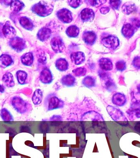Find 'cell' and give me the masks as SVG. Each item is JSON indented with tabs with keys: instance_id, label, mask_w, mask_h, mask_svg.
<instances>
[{
	"instance_id": "1",
	"label": "cell",
	"mask_w": 140,
	"mask_h": 158,
	"mask_svg": "<svg viewBox=\"0 0 140 158\" xmlns=\"http://www.w3.org/2000/svg\"><path fill=\"white\" fill-rule=\"evenodd\" d=\"M106 110L113 120L119 123L120 125L126 127L128 125V121L123 112L116 107L111 106H107Z\"/></svg>"
},
{
	"instance_id": "2",
	"label": "cell",
	"mask_w": 140,
	"mask_h": 158,
	"mask_svg": "<svg viewBox=\"0 0 140 158\" xmlns=\"http://www.w3.org/2000/svg\"><path fill=\"white\" fill-rule=\"evenodd\" d=\"M53 8L54 6L51 3L41 1L33 5L32 10L40 17H45L51 14Z\"/></svg>"
},
{
	"instance_id": "3",
	"label": "cell",
	"mask_w": 140,
	"mask_h": 158,
	"mask_svg": "<svg viewBox=\"0 0 140 158\" xmlns=\"http://www.w3.org/2000/svg\"><path fill=\"white\" fill-rule=\"evenodd\" d=\"M44 105L46 110L50 111L63 108L64 102L56 95L50 94L45 98Z\"/></svg>"
},
{
	"instance_id": "4",
	"label": "cell",
	"mask_w": 140,
	"mask_h": 158,
	"mask_svg": "<svg viewBox=\"0 0 140 158\" xmlns=\"http://www.w3.org/2000/svg\"><path fill=\"white\" fill-rule=\"evenodd\" d=\"M11 102L12 107L18 113L23 114L26 113L28 111V102L19 96H15L12 98Z\"/></svg>"
},
{
	"instance_id": "5",
	"label": "cell",
	"mask_w": 140,
	"mask_h": 158,
	"mask_svg": "<svg viewBox=\"0 0 140 158\" xmlns=\"http://www.w3.org/2000/svg\"><path fill=\"white\" fill-rule=\"evenodd\" d=\"M102 43L104 47L112 49H115L119 45V41L117 37L109 35L103 38Z\"/></svg>"
},
{
	"instance_id": "6",
	"label": "cell",
	"mask_w": 140,
	"mask_h": 158,
	"mask_svg": "<svg viewBox=\"0 0 140 158\" xmlns=\"http://www.w3.org/2000/svg\"><path fill=\"white\" fill-rule=\"evenodd\" d=\"M9 44L11 48L17 52H20L25 48V43L24 40L19 37H14L10 39Z\"/></svg>"
},
{
	"instance_id": "7",
	"label": "cell",
	"mask_w": 140,
	"mask_h": 158,
	"mask_svg": "<svg viewBox=\"0 0 140 158\" xmlns=\"http://www.w3.org/2000/svg\"><path fill=\"white\" fill-rule=\"evenodd\" d=\"M52 48L56 53H61L65 49V45L62 39L60 37L53 38L50 41Z\"/></svg>"
},
{
	"instance_id": "8",
	"label": "cell",
	"mask_w": 140,
	"mask_h": 158,
	"mask_svg": "<svg viewBox=\"0 0 140 158\" xmlns=\"http://www.w3.org/2000/svg\"><path fill=\"white\" fill-rule=\"evenodd\" d=\"M58 18L64 23H69L72 22V17L71 11L66 8L59 10L56 13Z\"/></svg>"
},
{
	"instance_id": "9",
	"label": "cell",
	"mask_w": 140,
	"mask_h": 158,
	"mask_svg": "<svg viewBox=\"0 0 140 158\" xmlns=\"http://www.w3.org/2000/svg\"><path fill=\"white\" fill-rule=\"evenodd\" d=\"M39 79L42 83L45 85L51 83L53 81V76L51 71L48 68H45L41 72Z\"/></svg>"
},
{
	"instance_id": "10",
	"label": "cell",
	"mask_w": 140,
	"mask_h": 158,
	"mask_svg": "<svg viewBox=\"0 0 140 158\" xmlns=\"http://www.w3.org/2000/svg\"><path fill=\"white\" fill-rule=\"evenodd\" d=\"M127 113L132 119H134V117L140 118V102L136 101L134 102L131 105V108L127 111Z\"/></svg>"
},
{
	"instance_id": "11",
	"label": "cell",
	"mask_w": 140,
	"mask_h": 158,
	"mask_svg": "<svg viewBox=\"0 0 140 158\" xmlns=\"http://www.w3.org/2000/svg\"><path fill=\"white\" fill-rule=\"evenodd\" d=\"M2 33L5 37L11 39L15 37L16 31L14 28L11 25L10 22L8 21L2 27Z\"/></svg>"
},
{
	"instance_id": "12",
	"label": "cell",
	"mask_w": 140,
	"mask_h": 158,
	"mask_svg": "<svg viewBox=\"0 0 140 158\" xmlns=\"http://www.w3.org/2000/svg\"><path fill=\"white\" fill-rule=\"evenodd\" d=\"M111 101L112 103L115 106L122 107L126 103V98L123 94L116 93L113 95Z\"/></svg>"
},
{
	"instance_id": "13",
	"label": "cell",
	"mask_w": 140,
	"mask_h": 158,
	"mask_svg": "<svg viewBox=\"0 0 140 158\" xmlns=\"http://www.w3.org/2000/svg\"><path fill=\"white\" fill-rule=\"evenodd\" d=\"M83 120H91L92 121H104L103 117L101 115L95 111H89L84 114L82 116Z\"/></svg>"
},
{
	"instance_id": "14",
	"label": "cell",
	"mask_w": 140,
	"mask_h": 158,
	"mask_svg": "<svg viewBox=\"0 0 140 158\" xmlns=\"http://www.w3.org/2000/svg\"><path fill=\"white\" fill-rule=\"evenodd\" d=\"M80 16L83 22H91L94 18L95 13L91 9L86 8L81 11Z\"/></svg>"
},
{
	"instance_id": "15",
	"label": "cell",
	"mask_w": 140,
	"mask_h": 158,
	"mask_svg": "<svg viewBox=\"0 0 140 158\" xmlns=\"http://www.w3.org/2000/svg\"><path fill=\"white\" fill-rule=\"evenodd\" d=\"M82 38L87 44L92 45L96 40L97 35L94 32L87 31L84 33Z\"/></svg>"
},
{
	"instance_id": "16",
	"label": "cell",
	"mask_w": 140,
	"mask_h": 158,
	"mask_svg": "<svg viewBox=\"0 0 140 158\" xmlns=\"http://www.w3.org/2000/svg\"><path fill=\"white\" fill-rule=\"evenodd\" d=\"M135 28L130 23H126L123 26L122 29V33L124 37L126 38H130L135 33Z\"/></svg>"
},
{
	"instance_id": "17",
	"label": "cell",
	"mask_w": 140,
	"mask_h": 158,
	"mask_svg": "<svg viewBox=\"0 0 140 158\" xmlns=\"http://www.w3.org/2000/svg\"><path fill=\"white\" fill-rule=\"evenodd\" d=\"M71 57L72 62L77 65L82 64L85 60L84 54L80 52L72 53Z\"/></svg>"
},
{
	"instance_id": "18",
	"label": "cell",
	"mask_w": 140,
	"mask_h": 158,
	"mask_svg": "<svg viewBox=\"0 0 140 158\" xmlns=\"http://www.w3.org/2000/svg\"><path fill=\"white\" fill-rule=\"evenodd\" d=\"M61 83L64 86L72 87L76 83V79L71 74H68L63 77L61 79Z\"/></svg>"
},
{
	"instance_id": "19",
	"label": "cell",
	"mask_w": 140,
	"mask_h": 158,
	"mask_svg": "<svg viewBox=\"0 0 140 158\" xmlns=\"http://www.w3.org/2000/svg\"><path fill=\"white\" fill-rule=\"evenodd\" d=\"M51 34V31L50 29L44 27L39 30L37 33V37L39 40L44 41L50 38Z\"/></svg>"
},
{
	"instance_id": "20",
	"label": "cell",
	"mask_w": 140,
	"mask_h": 158,
	"mask_svg": "<svg viewBox=\"0 0 140 158\" xmlns=\"http://www.w3.org/2000/svg\"><path fill=\"white\" fill-rule=\"evenodd\" d=\"M13 60L10 56L8 54H3L0 56V66L4 69L12 65Z\"/></svg>"
},
{
	"instance_id": "21",
	"label": "cell",
	"mask_w": 140,
	"mask_h": 158,
	"mask_svg": "<svg viewBox=\"0 0 140 158\" xmlns=\"http://www.w3.org/2000/svg\"><path fill=\"white\" fill-rule=\"evenodd\" d=\"M43 98L42 91L40 89H37L34 91L32 96V100L33 104L35 106H38L41 103Z\"/></svg>"
},
{
	"instance_id": "22",
	"label": "cell",
	"mask_w": 140,
	"mask_h": 158,
	"mask_svg": "<svg viewBox=\"0 0 140 158\" xmlns=\"http://www.w3.org/2000/svg\"><path fill=\"white\" fill-rule=\"evenodd\" d=\"M2 81L7 87H12L15 85L13 75L10 73L7 72L5 73L2 77Z\"/></svg>"
},
{
	"instance_id": "23",
	"label": "cell",
	"mask_w": 140,
	"mask_h": 158,
	"mask_svg": "<svg viewBox=\"0 0 140 158\" xmlns=\"http://www.w3.org/2000/svg\"><path fill=\"white\" fill-rule=\"evenodd\" d=\"M135 4L131 2H128L124 3L122 7V12L125 15H129L134 12L136 10Z\"/></svg>"
},
{
	"instance_id": "24",
	"label": "cell",
	"mask_w": 140,
	"mask_h": 158,
	"mask_svg": "<svg viewBox=\"0 0 140 158\" xmlns=\"http://www.w3.org/2000/svg\"><path fill=\"white\" fill-rule=\"evenodd\" d=\"M19 22L22 27L28 30H32L34 28V26L33 22L26 17H21Z\"/></svg>"
},
{
	"instance_id": "25",
	"label": "cell",
	"mask_w": 140,
	"mask_h": 158,
	"mask_svg": "<svg viewBox=\"0 0 140 158\" xmlns=\"http://www.w3.org/2000/svg\"><path fill=\"white\" fill-rule=\"evenodd\" d=\"M99 65L103 70L108 71L112 70L113 64L111 60L107 58H102L99 60Z\"/></svg>"
},
{
	"instance_id": "26",
	"label": "cell",
	"mask_w": 140,
	"mask_h": 158,
	"mask_svg": "<svg viewBox=\"0 0 140 158\" xmlns=\"http://www.w3.org/2000/svg\"><path fill=\"white\" fill-rule=\"evenodd\" d=\"M0 116L2 120L4 122H10L14 120L12 114L6 108H2L1 110Z\"/></svg>"
},
{
	"instance_id": "27",
	"label": "cell",
	"mask_w": 140,
	"mask_h": 158,
	"mask_svg": "<svg viewBox=\"0 0 140 158\" xmlns=\"http://www.w3.org/2000/svg\"><path fill=\"white\" fill-rule=\"evenodd\" d=\"M33 59L34 57L33 54L31 52H28L23 54L21 58L22 63L27 66H30L33 64Z\"/></svg>"
},
{
	"instance_id": "28",
	"label": "cell",
	"mask_w": 140,
	"mask_h": 158,
	"mask_svg": "<svg viewBox=\"0 0 140 158\" xmlns=\"http://www.w3.org/2000/svg\"><path fill=\"white\" fill-rule=\"evenodd\" d=\"M104 86L109 92H112L115 91L116 89V85L114 81L109 77L104 80Z\"/></svg>"
},
{
	"instance_id": "29",
	"label": "cell",
	"mask_w": 140,
	"mask_h": 158,
	"mask_svg": "<svg viewBox=\"0 0 140 158\" xmlns=\"http://www.w3.org/2000/svg\"><path fill=\"white\" fill-rule=\"evenodd\" d=\"M68 63L65 59H59L56 60V66L58 70L61 71H64L68 68Z\"/></svg>"
},
{
	"instance_id": "30",
	"label": "cell",
	"mask_w": 140,
	"mask_h": 158,
	"mask_svg": "<svg viewBox=\"0 0 140 158\" xmlns=\"http://www.w3.org/2000/svg\"><path fill=\"white\" fill-rule=\"evenodd\" d=\"M79 29L76 26H71L68 27L66 30L67 35L71 38H76L79 34Z\"/></svg>"
},
{
	"instance_id": "31",
	"label": "cell",
	"mask_w": 140,
	"mask_h": 158,
	"mask_svg": "<svg viewBox=\"0 0 140 158\" xmlns=\"http://www.w3.org/2000/svg\"><path fill=\"white\" fill-rule=\"evenodd\" d=\"M95 79L93 77L90 76L86 77L82 81V83L84 86L88 88L95 86Z\"/></svg>"
},
{
	"instance_id": "32",
	"label": "cell",
	"mask_w": 140,
	"mask_h": 158,
	"mask_svg": "<svg viewBox=\"0 0 140 158\" xmlns=\"http://www.w3.org/2000/svg\"><path fill=\"white\" fill-rule=\"evenodd\" d=\"M11 9L15 12H18L23 9L24 7V3L19 1H11L10 4Z\"/></svg>"
},
{
	"instance_id": "33",
	"label": "cell",
	"mask_w": 140,
	"mask_h": 158,
	"mask_svg": "<svg viewBox=\"0 0 140 158\" xmlns=\"http://www.w3.org/2000/svg\"><path fill=\"white\" fill-rule=\"evenodd\" d=\"M28 75L27 73L22 70H19L17 73V78L18 83L21 85H24L26 83Z\"/></svg>"
},
{
	"instance_id": "34",
	"label": "cell",
	"mask_w": 140,
	"mask_h": 158,
	"mask_svg": "<svg viewBox=\"0 0 140 158\" xmlns=\"http://www.w3.org/2000/svg\"><path fill=\"white\" fill-rule=\"evenodd\" d=\"M73 73L77 77H82L86 75L87 70L84 67L77 68L72 70Z\"/></svg>"
},
{
	"instance_id": "35",
	"label": "cell",
	"mask_w": 140,
	"mask_h": 158,
	"mask_svg": "<svg viewBox=\"0 0 140 158\" xmlns=\"http://www.w3.org/2000/svg\"><path fill=\"white\" fill-rule=\"evenodd\" d=\"M126 64L123 60H120L116 63V68L119 71H122L126 69Z\"/></svg>"
},
{
	"instance_id": "36",
	"label": "cell",
	"mask_w": 140,
	"mask_h": 158,
	"mask_svg": "<svg viewBox=\"0 0 140 158\" xmlns=\"http://www.w3.org/2000/svg\"><path fill=\"white\" fill-rule=\"evenodd\" d=\"M68 2L70 6L73 8H76L80 6L82 3V1H68Z\"/></svg>"
},
{
	"instance_id": "37",
	"label": "cell",
	"mask_w": 140,
	"mask_h": 158,
	"mask_svg": "<svg viewBox=\"0 0 140 158\" xmlns=\"http://www.w3.org/2000/svg\"><path fill=\"white\" fill-rule=\"evenodd\" d=\"M121 1H109L110 6L114 10H118L121 4Z\"/></svg>"
},
{
	"instance_id": "38",
	"label": "cell",
	"mask_w": 140,
	"mask_h": 158,
	"mask_svg": "<svg viewBox=\"0 0 140 158\" xmlns=\"http://www.w3.org/2000/svg\"><path fill=\"white\" fill-rule=\"evenodd\" d=\"M86 2H89L90 4L95 7L101 6L102 5L106 2V1H88Z\"/></svg>"
},
{
	"instance_id": "39",
	"label": "cell",
	"mask_w": 140,
	"mask_h": 158,
	"mask_svg": "<svg viewBox=\"0 0 140 158\" xmlns=\"http://www.w3.org/2000/svg\"><path fill=\"white\" fill-rule=\"evenodd\" d=\"M132 64L134 66L136 69H140V57H136L134 59Z\"/></svg>"
},
{
	"instance_id": "40",
	"label": "cell",
	"mask_w": 140,
	"mask_h": 158,
	"mask_svg": "<svg viewBox=\"0 0 140 158\" xmlns=\"http://www.w3.org/2000/svg\"><path fill=\"white\" fill-rule=\"evenodd\" d=\"M132 22V25L135 28H138L140 27V21L139 20L136 18L133 19H131Z\"/></svg>"
},
{
	"instance_id": "41",
	"label": "cell",
	"mask_w": 140,
	"mask_h": 158,
	"mask_svg": "<svg viewBox=\"0 0 140 158\" xmlns=\"http://www.w3.org/2000/svg\"><path fill=\"white\" fill-rule=\"evenodd\" d=\"M6 133H8L10 134V136L13 138L17 134V131L11 128H9L7 131H6Z\"/></svg>"
},
{
	"instance_id": "42",
	"label": "cell",
	"mask_w": 140,
	"mask_h": 158,
	"mask_svg": "<svg viewBox=\"0 0 140 158\" xmlns=\"http://www.w3.org/2000/svg\"><path fill=\"white\" fill-rule=\"evenodd\" d=\"M20 132L21 133H30V130L29 128L26 126H21L20 128Z\"/></svg>"
},
{
	"instance_id": "43",
	"label": "cell",
	"mask_w": 140,
	"mask_h": 158,
	"mask_svg": "<svg viewBox=\"0 0 140 158\" xmlns=\"http://www.w3.org/2000/svg\"><path fill=\"white\" fill-rule=\"evenodd\" d=\"M110 8L109 7H103L100 9V12L103 14H105L109 12Z\"/></svg>"
},
{
	"instance_id": "44",
	"label": "cell",
	"mask_w": 140,
	"mask_h": 158,
	"mask_svg": "<svg viewBox=\"0 0 140 158\" xmlns=\"http://www.w3.org/2000/svg\"><path fill=\"white\" fill-rule=\"evenodd\" d=\"M134 129L136 132L140 133V121L136 123L134 127Z\"/></svg>"
},
{
	"instance_id": "45",
	"label": "cell",
	"mask_w": 140,
	"mask_h": 158,
	"mask_svg": "<svg viewBox=\"0 0 140 158\" xmlns=\"http://www.w3.org/2000/svg\"><path fill=\"white\" fill-rule=\"evenodd\" d=\"M5 90L4 86L0 84V92L1 93H3L4 92Z\"/></svg>"
},
{
	"instance_id": "46",
	"label": "cell",
	"mask_w": 140,
	"mask_h": 158,
	"mask_svg": "<svg viewBox=\"0 0 140 158\" xmlns=\"http://www.w3.org/2000/svg\"><path fill=\"white\" fill-rule=\"evenodd\" d=\"M137 90L138 91V93L140 94V84L138 85L137 87Z\"/></svg>"
}]
</instances>
